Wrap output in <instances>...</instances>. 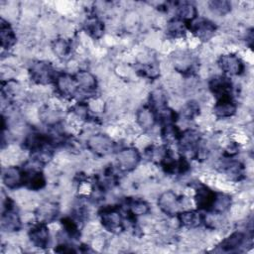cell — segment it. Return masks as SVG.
<instances>
[{
  "label": "cell",
  "mask_w": 254,
  "mask_h": 254,
  "mask_svg": "<svg viewBox=\"0 0 254 254\" xmlns=\"http://www.w3.org/2000/svg\"><path fill=\"white\" fill-rule=\"evenodd\" d=\"M40 118H41V121L49 127H56L57 125H59L62 119L60 112L49 106H45L41 108Z\"/></svg>",
  "instance_id": "cell-28"
},
{
  "label": "cell",
  "mask_w": 254,
  "mask_h": 254,
  "mask_svg": "<svg viewBox=\"0 0 254 254\" xmlns=\"http://www.w3.org/2000/svg\"><path fill=\"white\" fill-rule=\"evenodd\" d=\"M77 83L79 92L93 93L97 88V79L93 73L88 70H78L73 74Z\"/></svg>",
  "instance_id": "cell-17"
},
{
  "label": "cell",
  "mask_w": 254,
  "mask_h": 254,
  "mask_svg": "<svg viewBox=\"0 0 254 254\" xmlns=\"http://www.w3.org/2000/svg\"><path fill=\"white\" fill-rule=\"evenodd\" d=\"M73 113L80 119H87L88 114H89V109L88 105L85 104L84 102H78L76 105L73 107Z\"/></svg>",
  "instance_id": "cell-37"
},
{
  "label": "cell",
  "mask_w": 254,
  "mask_h": 254,
  "mask_svg": "<svg viewBox=\"0 0 254 254\" xmlns=\"http://www.w3.org/2000/svg\"><path fill=\"white\" fill-rule=\"evenodd\" d=\"M221 171L231 180L239 181L244 175V166L237 160L232 158H226L222 161Z\"/></svg>",
  "instance_id": "cell-21"
},
{
  "label": "cell",
  "mask_w": 254,
  "mask_h": 254,
  "mask_svg": "<svg viewBox=\"0 0 254 254\" xmlns=\"http://www.w3.org/2000/svg\"><path fill=\"white\" fill-rule=\"evenodd\" d=\"M61 223L64 232L73 239H76L79 236V227L76 220L70 216H64L61 219Z\"/></svg>",
  "instance_id": "cell-34"
},
{
  "label": "cell",
  "mask_w": 254,
  "mask_h": 254,
  "mask_svg": "<svg viewBox=\"0 0 254 254\" xmlns=\"http://www.w3.org/2000/svg\"><path fill=\"white\" fill-rule=\"evenodd\" d=\"M52 50L59 59L65 60L68 58L71 52V46L67 40L59 38L52 43Z\"/></svg>",
  "instance_id": "cell-31"
},
{
  "label": "cell",
  "mask_w": 254,
  "mask_h": 254,
  "mask_svg": "<svg viewBox=\"0 0 254 254\" xmlns=\"http://www.w3.org/2000/svg\"><path fill=\"white\" fill-rule=\"evenodd\" d=\"M60 207L58 203L54 201H44L41 203L35 211V217L37 222L41 223H51L59 215Z\"/></svg>",
  "instance_id": "cell-16"
},
{
  "label": "cell",
  "mask_w": 254,
  "mask_h": 254,
  "mask_svg": "<svg viewBox=\"0 0 254 254\" xmlns=\"http://www.w3.org/2000/svg\"><path fill=\"white\" fill-rule=\"evenodd\" d=\"M24 170V169H23ZM25 185L29 190H40L46 186V178L42 170H24Z\"/></svg>",
  "instance_id": "cell-22"
},
{
  "label": "cell",
  "mask_w": 254,
  "mask_h": 254,
  "mask_svg": "<svg viewBox=\"0 0 254 254\" xmlns=\"http://www.w3.org/2000/svg\"><path fill=\"white\" fill-rule=\"evenodd\" d=\"M220 69L226 76L240 75L244 71V63L235 54L221 55L217 61Z\"/></svg>",
  "instance_id": "cell-6"
},
{
  "label": "cell",
  "mask_w": 254,
  "mask_h": 254,
  "mask_svg": "<svg viewBox=\"0 0 254 254\" xmlns=\"http://www.w3.org/2000/svg\"><path fill=\"white\" fill-rule=\"evenodd\" d=\"M136 121L143 130H151L157 123L156 112L149 106H143L136 113Z\"/></svg>",
  "instance_id": "cell-20"
},
{
  "label": "cell",
  "mask_w": 254,
  "mask_h": 254,
  "mask_svg": "<svg viewBox=\"0 0 254 254\" xmlns=\"http://www.w3.org/2000/svg\"><path fill=\"white\" fill-rule=\"evenodd\" d=\"M29 74L35 83L42 85L55 82L58 75L53 65L45 61L33 62L29 67Z\"/></svg>",
  "instance_id": "cell-1"
},
{
  "label": "cell",
  "mask_w": 254,
  "mask_h": 254,
  "mask_svg": "<svg viewBox=\"0 0 254 254\" xmlns=\"http://www.w3.org/2000/svg\"><path fill=\"white\" fill-rule=\"evenodd\" d=\"M208 8L213 14L223 16L231 11V3L225 0H213L208 2Z\"/></svg>",
  "instance_id": "cell-35"
},
{
  "label": "cell",
  "mask_w": 254,
  "mask_h": 254,
  "mask_svg": "<svg viewBox=\"0 0 254 254\" xmlns=\"http://www.w3.org/2000/svg\"><path fill=\"white\" fill-rule=\"evenodd\" d=\"M29 239L31 243L35 247L39 248H46L50 243V232L47 224L37 222L34 224L29 232H28Z\"/></svg>",
  "instance_id": "cell-15"
},
{
  "label": "cell",
  "mask_w": 254,
  "mask_h": 254,
  "mask_svg": "<svg viewBox=\"0 0 254 254\" xmlns=\"http://www.w3.org/2000/svg\"><path fill=\"white\" fill-rule=\"evenodd\" d=\"M216 25L205 18H196L189 25V31L191 32L200 41H208L216 32Z\"/></svg>",
  "instance_id": "cell-9"
},
{
  "label": "cell",
  "mask_w": 254,
  "mask_h": 254,
  "mask_svg": "<svg viewBox=\"0 0 254 254\" xmlns=\"http://www.w3.org/2000/svg\"><path fill=\"white\" fill-rule=\"evenodd\" d=\"M245 234L241 231H235L231 233L228 237H226L222 242L218 245V247L222 251H234L241 247L245 241Z\"/></svg>",
  "instance_id": "cell-25"
},
{
  "label": "cell",
  "mask_w": 254,
  "mask_h": 254,
  "mask_svg": "<svg viewBox=\"0 0 254 254\" xmlns=\"http://www.w3.org/2000/svg\"><path fill=\"white\" fill-rule=\"evenodd\" d=\"M208 87L216 99L223 98V97H232L233 84L229 76H226V75L213 76L208 82Z\"/></svg>",
  "instance_id": "cell-11"
},
{
  "label": "cell",
  "mask_w": 254,
  "mask_h": 254,
  "mask_svg": "<svg viewBox=\"0 0 254 254\" xmlns=\"http://www.w3.org/2000/svg\"><path fill=\"white\" fill-rule=\"evenodd\" d=\"M57 252H61V253H74L76 252V249H74L71 245L67 244V243H62L59 244L58 247L55 249Z\"/></svg>",
  "instance_id": "cell-38"
},
{
  "label": "cell",
  "mask_w": 254,
  "mask_h": 254,
  "mask_svg": "<svg viewBox=\"0 0 254 254\" xmlns=\"http://www.w3.org/2000/svg\"><path fill=\"white\" fill-rule=\"evenodd\" d=\"M189 31L188 24L179 18H174L167 24V33L172 38H182Z\"/></svg>",
  "instance_id": "cell-29"
},
{
  "label": "cell",
  "mask_w": 254,
  "mask_h": 254,
  "mask_svg": "<svg viewBox=\"0 0 254 254\" xmlns=\"http://www.w3.org/2000/svg\"><path fill=\"white\" fill-rule=\"evenodd\" d=\"M85 32L93 39H100L104 34V25L96 16H89L84 22Z\"/></svg>",
  "instance_id": "cell-27"
},
{
  "label": "cell",
  "mask_w": 254,
  "mask_h": 254,
  "mask_svg": "<svg viewBox=\"0 0 254 254\" xmlns=\"http://www.w3.org/2000/svg\"><path fill=\"white\" fill-rule=\"evenodd\" d=\"M0 40H1V47L5 50L11 49L16 43V34L12 29L11 25L6 22L4 19L0 21Z\"/></svg>",
  "instance_id": "cell-24"
},
{
  "label": "cell",
  "mask_w": 254,
  "mask_h": 254,
  "mask_svg": "<svg viewBox=\"0 0 254 254\" xmlns=\"http://www.w3.org/2000/svg\"><path fill=\"white\" fill-rule=\"evenodd\" d=\"M150 104L149 106L157 113L162 109L167 107V98L164 92L160 89H156L150 94Z\"/></svg>",
  "instance_id": "cell-33"
},
{
  "label": "cell",
  "mask_w": 254,
  "mask_h": 254,
  "mask_svg": "<svg viewBox=\"0 0 254 254\" xmlns=\"http://www.w3.org/2000/svg\"><path fill=\"white\" fill-rule=\"evenodd\" d=\"M178 144L182 152L185 153L184 155H186V153H191L192 157H194L200 144V136L195 130L192 129L182 131Z\"/></svg>",
  "instance_id": "cell-14"
},
{
  "label": "cell",
  "mask_w": 254,
  "mask_h": 254,
  "mask_svg": "<svg viewBox=\"0 0 254 254\" xmlns=\"http://www.w3.org/2000/svg\"><path fill=\"white\" fill-rule=\"evenodd\" d=\"M127 212L133 216L146 215L150 212V205L147 201L141 198H130L127 200Z\"/></svg>",
  "instance_id": "cell-26"
},
{
  "label": "cell",
  "mask_w": 254,
  "mask_h": 254,
  "mask_svg": "<svg viewBox=\"0 0 254 254\" xmlns=\"http://www.w3.org/2000/svg\"><path fill=\"white\" fill-rule=\"evenodd\" d=\"M177 18L189 25L197 18L196 7L190 2H180L177 5Z\"/></svg>",
  "instance_id": "cell-23"
},
{
  "label": "cell",
  "mask_w": 254,
  "mask_h": 254,
  "mask_svg": "<svg viewBox=\"0 0 254 254\" xmlns=\"http://www.w3.org/2000/svg\"><path fill=\"white\" fill-rule=\"evenodd\" d=\"M175 69L184 74H191L195 66L194 57L188 51H176L171 56Z\"/></svg>",
  "instance_id": "cell-10"
},
{
  "label": "cell",
  "mask_w": 254,
  "mask_h": 254,
  "mask_svg": "<svg viewBox=\"0 0 254 254\" xmlns=\"http://www.w3.org/2000/svg\"><path fill=\"white\" fill-rule=\"evenodd\" d=\"M54 83L57 92L65 98H71L79 92L74 76L68 73H58Z\"/></svg>",
  "instance_id": "cell-8"
},
{
  "label": "cell",
  "mask_w": 254,
  "mask_h": 254,
  "mask_svg": "<svg viewBox=\"0 0 254 254\" xmlns=\"http://www.w3.org/2000/svg\"><path fill=\"white\" fill-rule=\"evenodd\" d=\"M182 198L173 190L162 192L158 198L159 208L167 215L175 216L181 211Z\"/></svg>",
  "instance_id": "cell-7"
},
{
  "label": "cell",
  "mask_w": 254,
  "mask_h": 254,
  "mask_svg": "<svg viewBox=\"0 0 254 254\" xmlns=\"http://www.w3.org/2000/svg\"><path fill=\"white\" fill-rule=\"evenodd\" d=\"M86 147L96 156L104 157L114 152L116 144L110 136L103 133H96L87 138Z\"/></svg>",
  "instance_id": "cell-3"
},
{
  "label": "cell",
  "mask_w": 254,
  "mask_h": 254,
  "mask_svg": "<svg viewBox=\"0 0 254 254\" xmlns=\"http://www.w3.org/2000/svg\"><path fill=\"white\" fill-rule=\"evenodd\" d=\"M182 113L186 118L192 119L199 113V106L195 101H190L184 106Z\"/></svg>",
  "instance_id": "cell-36"
},
{
  "label": "cell",
  "mask_w": 254,
  "mask_h": 254,
  "mask_svg": "<svg viewBox=\"0 0 254 254\" xmlns=\"http://www.w3.org/2000/svg\"><path fill=\"white\" fill-rule=\"evenodd\" d=\"M231 202H232L231 197L228 194L222 193V192H216L214 202L209 212H212L215 214H222L230 208Z\"/></svg>",
  "instance_id": "cell-30"
},
{
  "label": "cell",
  "mask_w": 254,
  "mask_h": 254,
  "mask_svg": "<svg viewBox=\"0 0 254 254\" xmlns=\"http://www.w3.org/2000/svg\"><path fill=\"white\" fill-rule=\"evenodd\" d=\"M22 226L19 214L16 212L14 202L10 197H7L3 203V210L1 215V227L7 232L18 231Z\"/></svg>",
  "instance_id": "cell-4"
},
{
  "label": "cell",
  "mask_w": 254,
  "mask_h": 254,
  "mask_svg": "<svg viewBox=\"0 0 254 254\" xmlns=\"http://www.w3.org/2000/svg\"><path fill=\"white\" fill-rule=\"evenodd\" d=\"M182 131L175 123L164 124L161 131V136L166 143H175L179 141Z\"/></svg>",
  "instance_id": "cell-32"
},
{
  "label": "cell",
  "mask_w": 254,
  "mask_h": 254,
  "mask_svg": "<svg viewBox=\"0 0 254 254\" xmlns=\"http://www.w3.org/2000/svg\"><path fill=\"white\" fill-rule=\"evenodd\" d=\"M177 217L180 224L189 229L198 227L204 222L203 214L196 210H181L177 214Z\"/></svg>",
  "instance_id": "cell-19"
},
{
  "label": "cell",
  "mask_w": 254,
  "mask_h": 254,
  "mask_svg": "<svg viewBox=\"0 0 254 254\" xmlns=\"http://www.w3.org/2000/svg\"><path fill=\"white\" fill-rule=\"evenodd\" d=\"M141 161L139 151L134 147H126L120 149L116 153L117 166L121 171L131 172L137 168Z\"/></svg>",
  "instance_id": "cell-5"
},
{
  "label": "cell",
  "mask_w": 254,
  "mask_h": 254,
  "mask_svg": "<svg viewBox=\"0 0 254 254\" xmlns=\"http://www.w3.org/2000/svg\"><path fill=\"white\" fill-rule=\"evenodd\" d=\"M237 110L236 103L233 97H223L216 99L213 105V113L218 118H229L232 117Z\"/></svg>",
  "instance_id": "cell-18"
},
{
  "label": "cell",
  "mask_w": 254,
  "mask_h": 254,
  "mask_svg": "<svg viewBox=\"0 0 254 254\" xmlns=\"http://www.w3.org/2000/svg\"><path fill=\"white\" fill-rule=\"evenodd\" d=\"M100 222L109 232L119 233L124 229V220L118 206L108 205L99 211Z\"/></svg>",
  "instance_id": "cell-2"
},
{
  "label": "cell",
  "mask_w": 254,
  "mask_h": 254,
  "mask_svg": "<svg viewBox=\"0 0 254 254\" xmlns=\"http://www.w3.org/2000/svg\"><path fill=\"white\" fill-rule=\"evenodd\" d=\"M216 192L205 185L199 184L194 190V202L199 210L210 211Z\"/></svg>",
  "instance_id": "cell-13"
},
{
  "label": "cell",
  "mask_w": 254,
  "mask_h": 254,
  "mask_svg": "<svg viewBox=\"0 0 254 254\" xmlns=\"http://www.w3.org/2000/svg\"><path fill=\"white\" fill-rule=\"evenodd\" d=\"M2 182L10 190L18 189L25 185V172L17 166L7 167L2 172Z\"/></svg>",
  "instance_id": "cell-12"
}]
</instances>
